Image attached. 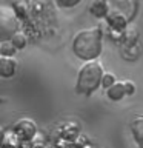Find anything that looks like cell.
Segmentation results:
<instances>
[{"mask_svg":"<svg viewBox=\"0 0 143 148\" xmlns=\"http://www.w3.org/2000/svg\"><path fill=\"white\" fill-rule=\"evenodd\" d=\"M72 53L85 62H94L101 53V32L99 28L83 29L72 40Z\"/></svg>","mask_w":143,"mask_h":148,"instance_id":"obj_1","label":"cell"},{"mask_svg":"<svg viewBox=\"0 0 143 148\" xmlns=\"http://www.w3.org/2000/svg\"><path fill=\"white\" fill-rule=\"evenodd\" d=\"M105 73L103 68L99 62H88L80 68L77 76V92L83 96L92 94L97 88L101 85V79H103Z\"/></svg>","mask_w":143,"mask_h":148,"instance_id":"obj_2","label":"cell"},{"mask_svg":"<svg viewBox=\"0 0 143 148\" xmlns=\"http://www.w3.org/2000/svg\"><path fill=\"white\" fill-rule=\"evenodd\" d=\"M18 32V20L9 8L0 6V40L9 42Z\"/></svg>","mask_w":143,"mask_h":148,"instance_id":"obj_3","label":"cell"},{"mask_svg":"<svg viewBox=\"0 0 143 148\" xmlns=\"http://www.w3.org/2000/svg\"><path fill=\"white\" fill-rule=\"evenodd\" d=\"M136 92V85L132 82H115L111 88L106 90V96L108 99L117 102L122 100L125 96H131Z\"/></svg>","mask_w":143,"mask_h":148,"instance_id":"obj_4","label":"cell"},{"mask_svg":"<svg viewBox=\"0 0 143 148\" xmlns=\"http://www.w3.org/2000/svg\"><path fill=\"white\" fill-rule=\"evenodd\" d=\"M129 128H131V134H132L134 142L138 145V148H143V114L136 116L131 120Z\"/></svg>","mask_w":143,"mask_h":148,"instance_id":"obj_5","label":"cell"},{"mask_svg":"<svg viewBox=\"0 0 143 148\" xmlns=\"http://www.w3.org/2000/svg\"><path fill=\"white\" fill-rule=\"evenodd\" d=\"M14 131H16L18 136H22L23 139H31L35 134V123L29 119H22L16 123Z\"/></svg>","mask_w":143,"mask_h":148,"instance_id":"obj_6","label":"cell"},{"mask_svg":"<svg viewBox=\"0 0 143 148\" xmlns=\"http://www.w3.org/2000/svg\"><path fill=\"white\" fill-rule=\"evenodd\" d=\"M17 62L12 57H0V77L9 79L16 74Z\"/></svg>","mask_w":143,"mask_h":148,"instance_id":"obj_7","label":"cell"},{"mask_svg":"<svg viewBox=\"0 0 143 148\" xmlns=\"http://www.w3.org/2000/svg\"><path fill=\"white\" fill-rule=\"evenodd\" d=\"M16 48L12 46V43L11 42H3L2 45H0V54H2V57H11V56H14L16 54Z\"/></svg>","mask_w":143,"mask_h":148,"instance_id":"obj_8","label":"cell"},{"mask_svg":"<svg viewBox=\"0 0 143 148\" xmlns=\"http://www.w3.org/2000/svg\"><path fill=\"white\" fill-rule=\"evenodd\" d=\"M9 42L12 43V46H14L16 49H22L23 46L26 45V39H25V36L20 34V32H17V34L14 36V37H12V39L9 40Z\"/></svg>","mask_w":143,"mask_h":148,"instance_id":"obj_9","label":"cell"},{"mask_svg":"<svg viewBox=\"0 0 143 148\" xmlns=\"http://www.w3.org/2000/svg\"><path fill=\"white\" fill-rule=\"evenodd\" d=\"M91 11L92 14H95L97 17H101V16H105V12H106V8H105V5L103 2H95V3H92V6H91Z\"/></svg>","mask_w":143,"mask_h":148,"instance_id":"obj_10","label":"cell"},{"mask_svg":"<svg viewBox=\"0 0 143 148\" xmlns=\"http://www.w3.org/2000/svg\"><path fill=\"white\" fill-rule=\"evenodd\" d=\"M115 83V77L112 76V74H105L103 79H101V86H105V90H108V88H111Z\"/></svg>","mask_w":143,"mask_h":148,"instance_id":"obj_11","label":"cell"},{"mask_svg":"<svg viewBox=\"0 0 143 148\" xmlns=\"http://www.w3.org/2000/svg\"><path fill=\"white\" fill-rule=\"evenodd\" d=\"M55 2H57V5L62 8H74V6H77L82 0H55Z\"/></svg>","mask_w":143,"mask_h":148,"instance_id":"obj_12","label":"cell"},{"mask_svg":"<svg viewBox=\"0 0 143 148\" xmlns=\"http://www.w3.org/2000/svg\"><path fill=\"white\" fill-rule=\"evenodd\" d=\"M3 140H5V131H3V128L0 127V148L3 145Z\"/></svg>","mask_w":143,"mask_h":148,"instance_id":"obj_13","label":"cell"}]
</instances>
